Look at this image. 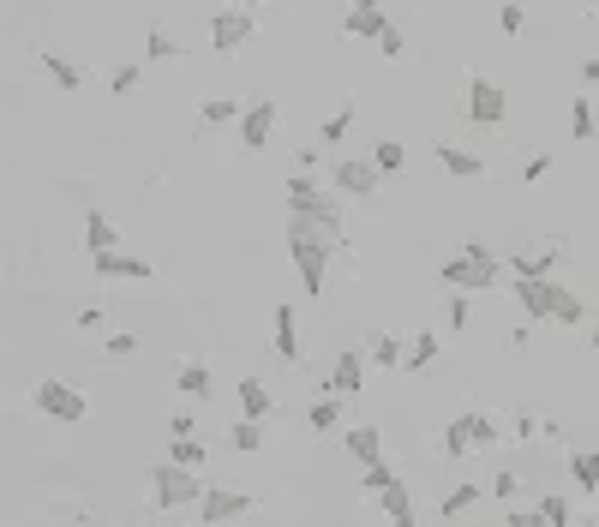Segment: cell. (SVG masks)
Listing matches in <instances>:
<instances>
[{
  "instance_id": "cell-37",
  "label": "cell",
  "mask_w": 599,
  "mask_h": 527,
  "mask_svg": "<svg viewBox=\"0 0 599 527\" xmlns=\"http://www.w3.org/2000/svg\"><path fill=\"white\" fill-rule=\"evenodd\" d=\"M372 162H378L384 174H402V168H408V150H402L396 138H378V144H372Z\"/></svg>"
},
{
  "instance_id": "cell-21",
  "label": "cell",
  "mask_w": 599,
  "mask_h": 527,
  "mask_svg": "<svg viewBox=\"0 0 599 527\" xmlns=\"http://www.w3.org/2000/svg\"><path fill=\"white\" fill-rule=\"evenodd\" d=\"M342 444H348V456H354V462H360V468H366V462H378V456H384V432H378V426H372V420H366V426H348V432H342Z\"/></svg>"
},
{
  "instance_id": "cell-40",
  "label": "cell",
  "mask_w": 599,
  "mask_h": 527,
  "mask_svg": "<svg viewBox=\"0 0 599 527\" xmlns=\"http://www.w3.org/2000/svg\"><path fill=\"white\" fill-rule=\"evenodd\" d=\"M540 522H552V527H570V522H576L570 498H558V492H552V498H540Z\"/></svg>"
},
{
  "instance_id": "cell-38",
  "label": "cell",
  "mask_w": 599,
  "mask_h": 527,
  "mask_svg": "<svg viewBox=\"0 0 599 527\" xmlns=\"http://www.w3.org/2000/svg\"><path fill=\"white\" fill-rule=\"evenodd\" d=\"M390 480H396V468H390V462H384V456H378V462H366V468H360V492H366V498H378V492H384V486H390Z\"/></svg>"
},
{
  "instance_id": "cell-6",
  "label": "cell",
  "mask_w": 599,
  "mask_h": 527,
  "mask_svg": "<svg viewBox=\"0 0 599 527\" xmlns=\"http://www.w3.org/2000/svg\"><path fill=\"white\" fill-rule=\"evenodd\" d=\"M330 186H336L342 198H372V192L384 186V168H378L372 156H342V162H330Z\"/></svg>"
},
{
  "instance_id": "cell-23",
  "label": "cell",
  "mask_w": 599,
  "mask_h": 527,
  "mask_svg": "<svg viewBox=\"0 0 599 527\" xmlns=\"http://www.w3.org/2000/svg\"><path fill=\"white\" fill-rule=\"evenodd\" d=\"M114 246H120V228L102 210H84V252L96 258V252H114Z\"/></svg>"
},
{
  "instance_id": "cell-4",
  "label": "cell",
  "mask_w": 599,
  "mask_h": 527,
  "mask_svg": "<svg viewBox=\"0 0 599 527\" xmlns=\"http://www.w3.org/2000/svg\"><path fill=\"white\" fill-rule=\"evenodd\" d=\"M30 402H36L42 420H60V426H78V420L90 414V396H84L78 384H66V378H42V384L30 390Z\"/></svg>"
},
{
  "instance_id": "cell-31",
  "label": "cell",
  "mask_w": 599,
  "mask_h": 527,
  "mask_svg": "<svg viewBox=\"0 0 599 527\" xmlns=\"http://www.w3.org/2000/svg\"><path fill=\"white\" fill-rule=\"evenodd\" d=\"M204 456H210V450H204V438H198V432H174V438H168V462L204 468Z\"/></svg>"
},
{
  "instance_id": "cell-2",
  "label": "cell",
  "mask_w": 599,
  "mask_h": 527,
  "mask_svg": "<svg viewBox=\"0 0 599 527\" xmlns=\"http://www.w3.org/2000/svg\"><path fill=\"white\" fill-rule=\"evenodd\" d=\"M204 468H186V462H162L156 474H150V504L162 510V516H186V510H198V498H204V486L210 480H198Z\"/></svg>"
},
{
  "instance_id": "cell-14",
  "label": "cell",
  "mask_w": 599,
  "mask_h": 527,
  "mask_svg": "<svg viewBox=\"0 0 599 527\" xmlns=\"http://www.w3.org/2000/svg\"><path fill=\"white\" fill-rule=\"evenodd\" d=\"M552 288H558V276H516V300H522V312L534 324L552 318Z\"/></svg>"
},
{
  "instance_id": "cell-50",
  "label": "cell",
  "mask_w": 599,
  "mask_h": 527,
  "mask_svg": "<svg viewBox=\"0 0 599 527\" xmlns=\"http://www.w3.org/2000/svg\"><path fill=\"white\" fill-rule=\"evenodd\" d=\"M588 342H594V354H599V318H594V324H588Z\"/></svg>"
},
{
  "instance_id": "cell-17",
  "label": "cell",
  "mask_w": 599,
  "mask_h": 527,
  "mask_svg": "<svg viewBox=\"0 0 599 527\" xmlns=\"http://www.w3.org/2000/svg\"><path fill=\"white\" fill-rule=\"evenodd\" d=\"M324 390H336V396H360V390H366V354H360V348L336 354V366H330V384H324Z\"/></svg>"
},
{
  "instance_id": "cell-49",
  "label": "cell",
  "mask_w": 599,
  "mask_h": 527,
  "mask_svg": "<svg viewBox=\"0 0 599 527\" xmlns=\"http://www.w3.org/2000/svg\"><path fill=\"white\" fill-rule=\"evenodd\" d=\"M582 78H588V84H599V54H594V60H582Z\"/></svg>"
},
{
  "instance_id": "cell-39",
  "label": "cell",
  "mask_w": 599,
  "mask_h": 527,
  "mask_svg": "<svg viewBox=\"0 0 599 527\" xmlns=\"http://www.w3.org/2000/svg\"><path fill=\"white\" fill-rule=\"evenodd\" d=\"M144 60H180V42H174L168 30H150V36H144Z\"/></svg>"
},
{
  "instance_id": "cell-48",
  "label": "cell",
  "mask_w": 599,
  "mask_h": 527,
  "mask_svg": "<svg viewBox=\"0 0 599 527\" xmlns=\"http://www.w3.org/2000/svg\"><path fill=\"white\" fill-rule=\"evenodd\" d=\"M516 438H540V420H528V414H516V426H510Z\"/></svg>"
},
{
  "instance_id": "cell-42",
  "label": "cell",
  "mask_w": 599,
  "mask_h": 527,
  "mask_svg": "<svg viewBox=\"0 0 599 527\" xmlns=\"http://www.w3.org/2000/svg\"><path fill=\"white\" fill-rule=\"evenodd\" d=\"M444 324H450V330H468V324H474V306H468V294H462V288L450 294V306H444Z\"/></svg>"
},
{
  "instance_id": "cell-24",
  "label": "cell",
  "mask_w": 599,
  "mask_h": 527,
  "mask_svg": "<svg viewBox=\"0 0 599 527\" xmlns=\"http://www.w3.org/2000/svg\"><path fill=\"white\" fill-rule=\"evenodd\" d=\"M270 342H276L282 360H300V330H294V306H288V300H282L276 318H270Z\"/></svg>"
},
{
  "instance_id": "cell-11",
  "label": "cell",
  "mask_w": 599,
  "mask_h": 527,
  "mask_svg": "<svg viewBox=\"0 0 599 527\" xmlns=\"http://www.w3.org/2000/svg\"><path fill=\"white\" fill-rule=\"evenodd\" d=\"M282 192H288V210H306V216H342V204H336V186L324 192V186H318L306 168H300V174H294Z\"/></svg>"
},
{
  "instance_id": "cell-28",
  "label": "cell",
  "mask_w": 599,
  "mask_h": 527,
  "mask_svg": "<svg viewBox=\"0 0 599 527\" xmlns=\"http://www.w3.org/2000/svg\"><path fill=\"white\" fill-rule=\"evenodd\" d=\"M474 504H480V486H474V480H462V486H450V492H444L438 516H444V522H462V516L474 510Z\"/></svg>"
},
{
  "instance_id": "cell-32",
  "label": "cell",
  "mask_w": 599,
  "mask_h": 527,
  "mask_svg": "<svg viewBox=\"0 0 599 527\" xmlns=\"http://www.w3.org/2000/svg\"><path fill=\"white\" fill-rule=\"evenodd\" d=\"M198 120H204V126H234V120H240V102H234V96H204V102H198Z\"/></svg>"
},
{
  "instance_id": "cell-8",
  "label": "cell",
  "mask_w": 599,
  "mask_h": 527,
  "mask_svg": "<svg viewBox=\"0 0 599 527\" xmlns=\"http://www.w3.org/2000/svg\"><path fill=\"white\" fill-rule=\"evenodd\" d=\"M330 252H336V246H318V240H288V258H294V270H300V282H306V294H312V300H324V288H330Z\"/></svg>"
},
{
  "instance_id": "cell-1",
  "label": "cell",
  "mask_w": 599,
  "mask_h": 527,
  "mask_svg": "<svg viewBox=\"0 0 599 527\" xmlns=\"http://www.w3.org/2000/svg\"><path fill=\"white\" fill-rule=\"evenodd\" d=\"M444 276V288H462V294H474V288H498V276H504V258L492 252V240H462V252L438 270Z\"/></svg>"
},
{
  "instance_id": "cell-36",
  "label": "cell",
  "mask_w": 599,
  "mask_h": 527,
  "mask_svg": "<svg viewBox=\"0 0 599 527\" xmlns=\"http://www.w3.org/2000/svg\"><path fill=\"white\" fill-rule=\"evenodd\" d=\"M570 138H576V144H588V138H594V102H588V96H576V102H570Z\"/></svg>"
},
{
  "instance_id": "cell-45",
  "label": "cell",
  "mask_w": 599,
  "mask_h": 527,
  "mask_svg": "<svg viewBox=\"0 0 599 527\" xmlns=\"http://www.w3.org/2000/svg\"><path fill=\"white\" fill-rule=\"evenodd\" d=\"M516 492H522L516 474H492V498H498V504H516Z\"/></svg>"
},
{
  "instance_id": "cell-5",
  "label": "cell",
  "mask_w": 599,
  "mask_h": 527,
  "mask_svg": "<svg viewBox=\"0 0 599 527\" xmlns=\"http://www.w3.org/2000/svg\"><path fill=\"white\" fill-rule=\"evenodd\" d=\"M498 438H504L498 420H486V414H456V420L444 426V456L462 462V456H474V450H486V444H498Z\"/></svg>"
},
{
  "instance_id": "cell-19",
  "label": "cell",
  "mask_w": 599,
  "mask_h": 527,
  "mask_svg": "<svg viewBox=\"0 0 599 527\" xmlns=\"http://www.w3.org/2000/svg\"><path fill=\"white\" fill-rule=\"evenodd\" d=\"M378 510L390 516L396 527H414L420 522V510H414V492H408V480H390L384 492H378Z\"/></svg>"
},
{
  "instance_id": "cell-30",
  "label": "cell",
  "mask_w": 599,
  "mask_h": 527,
  "mask_svg": "<svg viewBox=\"0 0 599 527\" xmlns=\"http://www.w3.org/2000/svg\"><path fill=\"white\" fill-rule=\"evenodd\" d=\"M552 318H558V324H588V306H582V294L558 282V288H552Z\"/></svg>"
},
{
  "instance_id": "cell-7",
  "label": "cell",
  "mask_w": 599,
  "mask_h": 527,
  "mask_svg": "<svg viewBox=\"0 0 599 527\" xmlns=\"http://www.w3.org/2000/svg\"><path fill=\"white\" fill-rule=\"evenodd\" d=\"M234 126H240V144H246V150H270V138H276V126H282V108H276V96H258V102H246Z\"/></svg>"
},
{
  "instance_id": "cell-35",
  "label": "cell",
  "mask_w": 599,
  "mask_h": 527,
  "mask_svg": "<svg viewBox=\"0 0 599 527\" xmlns=\"http://www.w3.org/2000/svg\"><path fill=\"white\" fill-rule=\"evenodd\" d=\"M348 132H354V102H342V108H336V114L318 126V144H342Z\"/></svg>"
},
{
  "instance_id": "cell-41",
  "label": "cell",
  "mask_w": 599,
  "mask_h": 527,
  "mask_svg": "<svg viewBox=\"0 0 599 527\" xmlns=\"http://www.w3.org/2000/svg\"><path fill=\"white\" fill-rule=\"evenodd\" d=\"M138 84H144V66H138V60H132V66H114V78H108V90H114V96H132Z\"/></svg>"
},
{
  "instance_id": "cell-10",
  "label": "cell",
  "mask_w": 599,
  "mask_h": 527,
  "mask_svg": "<svg viewBox=\"0 0 599 527\" xmlns=\"http://www.w3.org/2000/svg\"><path fill=\"white\" fill-rule=\"evenodd\" d=\"M246 42H252V6H222V12L210 18V48L240 54Z\"/></svg>"
},
{
  "instance_id": "cell-22",
  "label": "cell",
  "mask_w": 599,
  "mask_h": 527,
  "mask_svg": "<svg viewBox=\"0 0 599 527\" xmlns=\"http://www.w3.org/2000/svg\"><path fill=\"white\" fill-rule=\"evenodd\" d=\"M432 150H438L444 174H456V180H480V174H486V162H480L474 150H462V144H432Z\"/></svg>"
},
{
  "instance_id": "cell-9",
  "label": "cell",
  "mask_w": 599,
  "mask_h": 527,
  "mask_svg": "<svg viewBox=\"0 0 599 527\" xmlns=\"http://www.w3.org/2000/svg\"><path fill=\"white\" fill-rule=\"evenodd\" d=\"M204 527H222V522H240V516H252V492H234V486H204V498H198V510H192Z\"/></svg>"
},
{
  "instance_id": "cell-26",
  "label": "cell",
  "mask_w": 599,
  "mask_h": 527,
  "mask_svg": "<svg viewBox=\"0 0 599 527\" xmlns=\"http://www.w3.org/2000/svg\"><path fill=\"white\" fill-rule=\"evenodd\" d=\"M342 402H348V396L324 390V396H318V402L306 408V426H312V432H336V426H342Z\"/></svg>"
},
{
  "instance_id": "cell-33",
  "label": "cell",
  "mask_w": 599,
  "mask_h": 527,
  "mask_svg": "<svg viewBox=\"0 0 599 527\" xmlns=\"http://www.w3.org/2000/svg\"><path fill=\"white\" fill-rule=\"evenodd\" d=\"M438 348H444V342H438L432 330H420V336L408 342V360H402V372H426V366L438 360Z\"/></svg>"
},
{
  "instance_id": "cell-12",
  "label": "cell",
  "mask_w": 599,
  "mask_h": 527,
  "mask_svg": "<svg viewBox=\"0 0 599 527\" xmlns=\"http://www.w3.org/2000/svg\"><path fill=\"white\" fill-rule=\"evenodd\" d=\"M90 264H96V276H102V282H150V276H156V264H150V258H138V252H126V246L96 252Z\"/></svg>"
},
{
  "instance_id": "cell-29",
  "label": "cell",
  "mask_w": 599,
  "mask_h": 527,
  "mask_svg": "<svg viewBox=\"0 0 599 527\" xmlns=\"http://www.w3.org/2000/svg\"><path fill=\"white\" fill-rule=\"evenodd\" d=\"M570 480H576L588 498H599V450H570Z\"/></svg>"
},
{
  "instance_id": "cell-43",
  "label": "cell",
  "mask_w": 599,
  "mask_h": 527,
  "mask_svg": "<svg viewBox=\"0 0 599 527\" xmlns=\"http://www.w3.org/2000/svg\"><path fill=\"white\" fill-rule=\"evenodd\" d=\"M498 24H504V36H522V30H528V12H522L516 0H504V6H498Z\"/></svg>"
},
{
  "instance_id": "cell-27",
  "label": "cell",
  "mask_w": 599,
  "mask_h": 527,
  "mask_svg": "<svg viewBox=\"0 0 599 527\" xmlns=\"http://www.w3.org/2000/svg\"><path fill=\"white\" fill-rule=\"evenodd\" d=\"M174 390L192 396V402H204V396H210V366H204V360H186V366L174 372Z\"/></svg>"
},
{
  "instance_id": "cell-13",
  "label": "cell",
  "mask_w": 599,
  "mask_h": 527,
  "mask_svg": "<svg viewBox=\"0 0 599 527\" xmlns=\"http://www.w3.org/2000/svg\"><path fill=\"white\" fill-rule=\"evenodd\" d=\"M288 240L342 246V240H348V228H342V216H306V210H288Z\"/></svg>"
},
{
  "instance_id": "cell-18",
  "label": "cell",
  "mask_w": 599,
  "mask_h": 527,
  "mask_svg": "<svg viewBox=\"0 0 599 527\" xmlns=\"http://www.w3.org/2000/svg\"><path fill=\"white\" fill-rule=\"evenodd\" d=\"M36 66L48 72V84H54L60 96H78V90H84V72H78L66 54H54V48H36Z\"/></svg>"
},
{
  "instance_id": "cell-3",
  "label": "cell",
  "mask_w": 599,
  "mask_h": 527,
  "mask_svg": "<svg viewBox=\"0 0 599 527\" xmlns=\"http://www.w3.org/2000/svg\"><path fill=\"white\" fill-rule=\"evenodd\" d=\"M462 114H468V126H504L510 90H504L498 78H486V72H468V84H462Z\"/></svg>"
},
{
  "instance_id": "cell-46",
  "label": "cell",
  "mask_w": 599,
  "mask_h": 527,
  "mask_svg": "<svg viewBox=\"0 0 599 527\" xmlns=\"http://www.w3.org/2000/svg\"><path fill=\"white\" fill-rule=\"evenodd\" d=\"M102 354H108V360H126V354H138V336H108Z\"/></svg>"
},
{
  "instance_id": "cell-25",
  "label": "cell",
  "mask_w": 599,
  "mask_h": 527,
  "mask_svg": "<svg viewBox=\"0 0 599 527\" xmlns=\"http://www.w3.org/2000/svg\"><path fill=\"white\" fill-rule=\"evenodd\" d=\"M402 360H408V342H402L396 330H378V336H372V366H378V372H402Z\"/></svg>"
},
{
  "instance_id": "cell-51",
  "label": "cell",
  "mask_w": 599,
  "mask_h": 527,
  "mask_svg": "<svg viewBox=\"0 0 599 527\" xmlns=\"http://www.w3.org/2000/svg\"><path fill=\"white\" fill-rule=\"evenodd\" d=\"M246 6H276V0H246Z\"/></svg>"
},
{
  "instance_id": "cell-52",
  "label": "cell",
  "mask_w": 599,
  "mask_h": 527,
  "mask_svg": "<svg viewBox=\"0 0 599 527\" xmlns=\"http://www.w3.org/2000/svg\"><path fill=\"white\" fill-rule=\"evenodd\" d=\"M594 522H599V504H594Z\"/></svg>"
},
{
  "instance_id": "cell-44",
  "label": "cell",
  "mask_w": 599,
  "mask_h": 527,
  "mask_svg": "<svg viewBox=\"0 0 599 527\" xmlns=\"http://www.w3.org/2000/svg\"><path fill=\"white\" fill-rule=\"evenodd\" d=\"M378 54H384V60H402V54H408V42H402V30H396V24H384V36H378Z\"/></svg>"
},
{
  "instance_id": "cell-20",
  "label": "cell",
  "mask_w": 599,
  "mask_h": 527,
  "mask_svg": "<svg viewBox=\"0 0 599 527\" xmlns=\"http://www.w3.org/2000/svg\"><path fill=\"white\" fill-rule=\"evenodd\" d=\"M234 396H240V414H252V420H270V414H276V390H270L264 378H240Z\"/></svg>"
},
{
  "instance_id": "cell-16",
  "label": "cell",
  "mask_w": 599,
  "mask_h": 527,
  "mask_svg": "<svg viewBox=\"0 0 599 527\" xmlns=\"http://www.w3.org/2000/svg\"><path fill=\"white\" fill-rule=\"evenodd\" d=\"M558 258H564V240H546V246H534V252H510L504 264H510V276H552Z\"/></svg>"
},
{
  "instance_id": "cell-47",
  "label": "cell",
  "mask_w": 599,
  "mask_h": 527,
  "mask_svg": "<svg viewBox=\"0 0 599 527\" xmlns=\"http://www.w3.org/2000/svg\"><path fill=\"white\" fill-rule=\"evenodd\" d=\"M546 174H552V156H528V168H522V180H528V186H540Z\"/></svg>"
},
{
  "instance_id": "cell-34",
  "label": "cell",
  "mask_w": 599,
  "mask_h": 527,
  "mask_svg": "<svg viewBox=\"0 0 599 527\" xmlns=\"http://www.w3.org/2000/svg\"><path fill=\"white\" fill-rule=\"evenodd\" d=\"M228 444H234L240 456H252V450H264V420H252V414H240V426L228 432Z\"/></svg>"
},
{
  "instance_id": "cell-15",
  "label": "cell",
  "mask_w": 599,
  "mask_h": 527,
  "mask_svg": "<svg viewBox=\"0 0 599 527\" xmlns=\"http://www.w3.org/2000/svg\"><path fill=\"white\" fill-rule=\"evenodd\" d=\"M384 24H390V18H384V6H378V0H348V12H342V30H348V36H360V42H378V36H384Z\"/></svg>"
}]
</instances>
